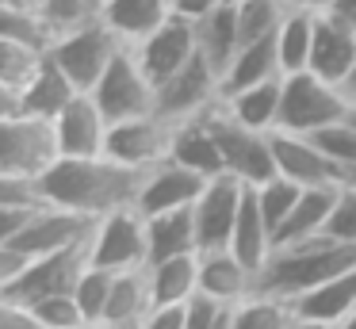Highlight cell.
<instances>
[{
  "instance_id": "cell-1",
  "label": "cell",
  "mask_w": 356,
  "mask_h": 329,
  "mask_svg": "<svg viewBox=\"0 0 356 329\" xmlns=\"http://www.w3.org/2000/svg\"><path fill=\"white\" fill-rule=\"evenodd\" d=\"M142 176L146 172L119 165L108 153L104 157H58L39 176V191L54 207L88 214V218H104L119 207H134Z\"/></svg>"
},
{
  "instance_id": "cell-2",
  "label": "cell",
  "mask_w": 356,
  "mask_h": 329,
  "mask_svg": "<svg viewBox=\"0 0 356 329\" xmlns=\"http://www.w3.org/2000/svg\"><path fill=\"white\" fill-rule=\"evenodd\" d=\"M348 268H356V241H337V237L322 234L299 245H280L257 275V291L295 303Z\"/></svg>"
},
{
  "instance_id": "cell-3",
  "label": "cell",
  "mask_w": 356,
  "mask_h": 329,
  "mask_svg": "<svg viewBox=\"0 0 356 329\" xmlns=\"http://www.w3.org/2000/svg\"><path fill=\"white\" fill-rule=\"evenodd\" d=\"M62 157L54 119L39 115H0V176L4 180H39Z\"/></svg>"
},
{
  "instance_id": "cell-4",
  "label": "cell",
  "mask_w": 356,
  "mask_h": 329,
  "mask_svg": "<svg viewBox=\"0 0 356 329\" xmlns=\"http://www.w3.org/2000/svg\"><path fill=\"white\" fill-rule=\"evenodd\" d=\"M353 104L345 99L341 84L310 73H287L284 77V99H280V122L276 130H295V134H318L322 127L348 119Z\"/></svg>"
},
{
  "instance_id": "cell-5",
  "label": "cell",
  "mask_w": 356,
  "mask_h": 329,
  "mask_svg": "<svg viewBox=\"0 0 356 329\" xmlns=\"http://www.w3.org/2000/svg\"><path fill=\"white\" fill-rule=\"evenodd\" d=\"M127 42H119V35L104 19H92L85 27H73L65 35H58L50 42V61L77 84L81 92H92L96 81L104 77V69L111 65L119 50Z\"/></svg>"
},
{
  "instance_id": "cell-6",
  "label": "cell",
  "mask_w": 356,
  "mask_h": 329,
  "mask_svg": "<svg viewBox=\"0 0 356 329\" xmlns=\"http://www.w3.org/2000/svg\"><path fill=\"white\" fill-rule=\"evenodd\" d=\"M92 99L100 104V111L108 115V122H123V119H138V115H154L157 111V84L146 77L138 54L131 46L111 58V65L104 69V77L96 81Z\"/></svg>"
},
{
  "instance_id": "cell-7",
  "label": "cell",
  "mask_w": 356,
  "mask_h": 329,
  "mask_svg": "<svg viewBox=\"0 0 356 329\" xmlns=\"http://www.w3.org/2000/svg\"><path fill=\"white\" fill-rule=\"evenodd\" d=\"M88 257H92L96 268H108V272L146 268L149 264L146 214L138 207H119V211L96 218L92 241H88Z\"/></svg>"
},
{
  "instance_id": "cell-8",
  "label": "cell",
  "mask_w": 356,
  "mask_h": 329,
  "mask_svg": "<svg viewBox=\"0 0 356 329\" xmlns=\"http://www.w3.org/2000/svg\"><path fill=\"white\" fill-rule=\"evenodd\" d=\"M88 241H92V234H88L85 241L70 245V249H58V252H47V257L27 260L24 272H19L12 283L0 287V298H12V303H39V298L73 291L77 280L85 275V268L92 264Z\"/></svg>"
},
{
  "instance_id": "cell-9",
  "label": "cell",
  "mask_w": 356,
  "mask_h": 329,
  "mask_svg": "<svg viewBox=\"0 0 356 329\" xmlns=\"http://www.w3.org/2000/svg\"><path fill=\"white\" fill-rule=\"evenodd\" d=\"M211 127L218 134V145H222V161L226 172L238 176L245 184H264L276 176V153H272V130H257L238 122L234 115L222 111V104L211 107Z\"/></svg>"
},
{
  "instance_id": "cell-10",
  "label": "cell",
  "mask_w": 356,
  "mask_h": 329,
  "mask_svg": "<svg viewBox=\"0 0 356 329\" xmlns=\"http://www.w3.org/2000/svg\"><path fill=\"white\" fill-rule=\"evenodd\" d=\"M218 99H222V73L203 58V50L180 73H172L165 84H157V115H165L169 122L195 119V115L211 111Z\"/></svg>"
},
{
  "instance_id": "cell-11",
  "label": "cell",
  "mask_w": 356,
  "mask_h": 329,
  "mask_svg": "<svg viewBox=\"0 0 356 329\" xmlns=\"http://www.w3.org/2000/svg\"><path fill=\"white\" fill-rule=\"evenodd\" d=\"M172 130L177 122H169L165 115H138V119H123L111 122L108 130V157L119 161L127 168H138V172H149L154 165L169 161L172 150Z\"/></svg>"
},
{
  "instance_id": "cell-12",
  "label": "cell",
  "mask_w": 356,
  "mask_h": 329,
  "mask_svg": "<svg viewBox=\"0 0 356 329\" xmlns=\"http://www.w3.org/2000/svg\"><path fill=\"white\" fill-rule=\"evenodd\" d=\"M245 180L230 172H218L207 180L203 195L192 203L195 214V241H200V252L207 249H230V237L234 226H238V211H241V199H245Z\"/></svg>"
},
{
  "instance_id": "cell-13",
  "label": "cell",
  "mask_w": 356,
  "mask_h": 329,
  "mask_svg": "<svg viewBox=\"0 0 356 329\" xmlns=\"http://www.w3.org/2000/svg\"><path fill=\"white\" fill-rule=\"evenodd\" d=\"M131 50L138 54V61H142L149 81L165 84L192 58H200V23L184 19V15H169L154 35H146L138 46H131Z\"/></svg>"
},
{
  "instance_id": "cell-14",
  "label": "cell",
  "mask_w": 356,
  "mask_h": 329,
  "mask_svg": "<svg viewBox=\"0 0 356 329\" xmlns=\"http://www.w3.org/2000/svg\"><path fill=\"white\" fill-rule=\"evenodd\" d=\"M92 226H96V218H88V214L47 203L24 234L8 237V241H0V245L24 252L27 260H35V257H47V252H58V249H70V245L85 241V237L92 234Z\"/></svg>"
},
{
  "instance_id": "cell-15",
  "label": "cell",
  "mask_w": 356,
  "mask_h": 329,
  "mask_svg": "<svg viewBox=\"0 0 356 329\" xmlns=\"http://www.w3.org/2000/svg\"><path fill=\"white\" fill-rule=\"evenodd\" d=\"M272 153H276V172L302 184V188H337L341 184V168L325 157L314 134L272 130Z\"/></svg>"
},
{
  "instance_id": "cell-16",
  "label": "cell",
  "mask_w": 356,
  "mask_h": 329,
  "mask_svg": "<svg viewBox=\"0 0 356 329\" xmlns=\"http://www.w3.org/2000/svg\"><path fill=\"white\" fill-rule=\"evenodd\" d=\"M211 176L195 172V168L180 165V161H161V165H154L146 176H142V188H138V199H134V207H138L142 214H161V211H180V207H192L195 199L203 195V188H207Z\"/></svg>"
},
{
  "instance_id": "cell-17",
  "label": "cell",
  "mask_w": 356,
  "mask_h": 329,
  "mask_svg": "<svg viewBox=\"0 0 356 329\" xmlns=\"http://www.w3.org/2000/svg\"><path fill=\"white\" fill-rule=\"evenodd\" d=\"M54 130H58L62 157H104L111 122L92 99V92H77L54 119Z\"/></svg>"
},
{
  "instance_id": "cell-18",
  "label": "cell",
  "mask_w": 356,
  "mask_h": 329,
  "mask_svg": "<svg viewBox=\"0 0 356 329\" xmlns=\"http://www.w3.org/2000/svg\"><path fill=\"white\" fill-rule=\"evenodd\" d=\"M257 291V272L234 249H207L200 252V295L222 306H238Z\"/></svg>"
},
{
  "instance_id": "cell-19",
  "label": "cell",
  "mask_w": 356,
  "mask_h": 329,
  "mask_svg": "<svg viewBox=\"0 0 356 329\" xmlns=\"http://www.w3.org/2000/svg\"><path fill=\"white\" fill-rule=\"evenodd\" d=\"M77 92L81 88L54 65V61H50V54H47L42 69L31 77V84H27L19 96H4V99H0V115L27 111V115H39V119H58V115H62V107L70 104Z\"/></svg>"
},
{
  "instance_id": "cell-20",
  "label": "cell",
  "mask_w": 356,
  "mask_h": 329,
  "mask_svg": "<svg viewBox=\"0 0 356 329\" xmlns=\"http://www.w3.org/2000/svg\"><path fill=\"white\" fill-rule=\"evenodd\" d=\"M356 65V31L337 23L333 15L318 12L314 23V46H310V73L341 84Z\"/></svg>"
},
{
  "instance_id": "cell-21",
  "label": "cell",
  "mask_w": 356,
  "mask_h": 329,
  "mask_svg": "<svg viewBox=\"0 0 356 329\" xmlns=\"http://www.w3.org/2000/svg\"><path fill=\"white\" fill-rule=\"evenodd\" d=\"M169 157L180 161V165H188V168H195V172H203V176L226 172L222 145H218V134H215V127H211V111L177 122Z\"/></svg>"
},
{
  "instance_id": "cell-22",
  "label": "cell",
  "mask_w": 356,
  "mask_h": 329,
  "mask_svg": "<svg viewBox=\"0 0 356 329\" xmlns=\"http://www.w3.org/2000/svg\"><path fill=\"white\" fill-rule=\"evenodd\" d=\"M154 306H184L200 295V252H177L146 264Z\"/></svg>"
},
{
  "instance_id": "cell-23",
  "label": "cell",
  "mask_w": 356,
  "mask_h": 329,
  "mask_svg": "<svg viewBox=\"0 0 356 329\" xmlns=\"http://www.w3.org/2000/svg\"><path fill=\"white\" fill-rule=\"evenodd\" d=\"M169 15H172L169 0H104V15H100V19L119 35V42L138 46L142 38L154 35Z\"/></svg>"
},
{
  "instance_id": "cell-24",
  "label": "cell",
  "mask_w": 356,
  "mask_h": 329,
  "mask_svg": "<svg viewBox=\"0 0 356 329\" xmlns=\"http://www.w3.org/2000/svg\"><path fill=\"white\" fill-rule=\"evenodd\" d=\"M276 77H284L276 35L253 38V42L241 46V50L234 54V61L226 65V73H222V96H226V92H238V88H249V84H261V81H276Z\"/></svg>"
},
{
  "instance_id": "cell-25",
  "label": "cell",
  "mask_w": 356,
  "mask_h": 329,
  "mask_svg": "<svg viewBox=\"0 0 356 329\" xmlns=\"http://www.w3.org/2000/svg\"><path fill=\"white\" fill-rule=\"evenodd\" d=\"M230 249L261 275V268L268 264V257L276 252V237H272L268 222L261 214V203H257V191L253 184L245 188V199H241V211H238V226H234V237H230Z\"/></svg>"
},
{
  "instance_id": "cell-26",
  "label": "cell",
  "mask_w": 356,
  "mask_h": 329,
  "mask_svg": "<svg viewBox=\"0 0 356 329\" xmlns=\"http://www.w3.org/2000/svg\"><path fill=\"white\" fill-rule=\"evenodd\" d=\"M337 188H302V195L291 207L287 222L276 230V249L280 245H299V241H310V237H322L325 222L333 214V203H337Z\"/></svg>"
},
{
  "instance_id": "cell-27",
  "label": "cell",
  "mask_w": 356,
  "mask_h": 329,
  "mask_svg": "<svg viewBox=\"0 0 356 329\" xmlns=\"http://www.w3.org/2000/svg\"><path fill=\"white\" fill-rule=\"evenodd\" d=\"M280 99H284V77L276 81H261V84H249V88L238 92H226L218 104H222L226 115H234L238 122L257 130H276L280 122Z\"/></svg>"
},
{
  "instance_id": "cell-28",
  "label": "cell",
  "mask_w": 356,
  "mask_h": 329,
  "mask_svg": "<svg viewBox=\"0 0 356 329\" xmlns=\"http://www.w3.org/2000/svg\"><path fill=\"white\" fill-rule=\"evenodd\" d=\"M154 310V295H149V275L146 268H131V272L115 275V287H111L108 310H104L100 321L115 329H142L146 314Z\"/></svg>"
},
{
  "instance_id": "cell-29",
  "label": "cell",
  "mask_w": 356,
  "mask_h": 329,
  "mask_svg": "<svg viewBox=\"0 0 356 329\" xmlns=\"http://www.w3.org/2000/svg\"><path fill=\"white\" fill-rule=\"evenodd\" d=\"M295 314H307V318H318V321H345L348 314L356 310V268H348V272L333 275V280H325L322 287L307 291L302 298H295Z\"/></svg>"
},
{
  "instance_id": "cell-30",
  "label": "cell",
  "mask_w": 356,
  "mask_h": 329,
  "mask_svg": "<svg viewBox=\"0 0 356 329\" xmlns=\"http://www.w3.org/2000/svg\"><path fill=\"white\" fill-rule=\"evenodd\" d=\"M146 230H149V260L177 257V252H200L192 207L149 214V218H146Z\"/></svg>"
},
{
  "instance_id": "cell-31",
  "label": "cell",
  "mask_w": 356,
  "mask_h": 329,
  "mask_svg": "<svg viewBox=\"0 0 356 329\" xmlns=\"http://www.w3.org/2000/svg\"><path fill=\"white\" fill-rule=\"evenodd\" d=\"M314 23H318V12H307V8H287L284 23H280V31H276V46H280V65H284V77L310 69Z\"/></svg>"
},
{
  "instance_id": "cell-32",
  "label": "cell",
  "mask_w": 356,
  "mask_h": 329,
  "mask_svg": "<svg viewBox=\"0 0 356 329\" xmlns=\"http://www.w3.org/2000/svg\"><path fill=\"white\" fill-rule=\"evenodd\" d=\"M200 50L218 73H226V65L234 61V54L241 50V31H238V12L234 4H222L200 19Z\"/></svg>"
},
{
  "instance_id": "cell-33",
  "label": "cell",
  "mask_w": 356,
  "mask_h": 329,
  "mask_svg": "<svg viewBox=\"0 0 356 329\" xmlns=\"http://www.w3.org/2000/svg\"><path fill=\"white\" fill-rule=\"evenodd\" d=\"M50 50H39L31 42L19 38H0V99L4 96H19L31 84V77L42 69Z\"/></svg>"
},
{
  "instance_id": "cell-34",
  "label": "cell",
  "mask_w": 356,
  "mask_h": 329,
  "mask_svg": "<svg viewBox=\"0 0 356 329\" xmlns=\"http://www.w3.org/2000/svg\"><path fill=\"white\" fill-rule=\"evenodd\" d=\"M295 306L287 298L264 295V291H253L245 303L234 306L230 314V329H287Z\"/></svg>"
},
{
  "instance_id": "cell-35",
  "label": "cell",
  "mask_w": 356,
  "mask_h": 329,
  "mask_svg": "<svg viewBox=\"0 0 356 329\" xmlns=\"http://www.w3.org/2000/svg\"><path fill=\"white\" fill-rule=\"evenodd\" d=\"M291 0H238L234 12H238V31H241V46L253 42V38L276 35L280 23H284Z\"/></svg>"
},
{
  "instance_id": "cell-36",
  "label": "cell",
  "mask_w": 356,
  "mask_h": 329,
  "mask_svg": "<svg viewBox=\"0 0 356 329\" xmlns=\"http://www.w3.org/2000/svg\"><path fill=\"white\" fill-rule=\"evenodd\" d=\"M257 203H261V214H264V222H268V230H272V237H276V230L287 222V214H291V207L299 203V195H302V184H295V180H287V176H272V180H264V184H257Z\"/></svg>"
},
{
  "instance_id": "cell-37",
  "label": "cell",
  "mask_w": 356,
  "mask_h": 329,
  "mask_svg": "<svg viewBox=\"0 0 356 329\" xmlns=\"http://www.w3.org/2000/svg\"><path fill=\"white\" fill-rule=\"evenodd\" d=\"M115 275H119V272H108V268L88 264L85 275L77 280L73 295H77L81 310L88 314V321H100V318H104V310H108V298H111V287H115Z\"/></svg>"
},
{
  "instance_id": "cell-38",
  "label": "cell",
  "mask_w": 356,
  "mask_h": 329,
  "mask_svg": "<svg viewBox=\"0 0 356 329\" xmlns=\"http://www.w3.org/2000/svg\"><path fill=\"white\" fill-rule=\"evenodd\" d=\"M42 15L54 27V35H65L73 27L100 19L104 15V0H42Z\"/></svg>"
},
{
  "instance_id": "cell-39",
  "label": "cell",
  "mask_w": 356,
  "mask_h": 329,
  "mask_svg": "<svg viewBox=\"0 0 356 329\" xmlns=\"http://www.w3.org/2000/svg\"><path fill=\"white\" fill-rule=\"evenodd\" d=\"M314 142L325 150V157L341 168V176L356 168V122L353 119H341L333 127H322L314 134Z\"/></svg>"
},
{
  "instance_id": "cell-40",
  "label": "cell",
  "mask_w": 356,
  "mask_h": 329,
  "mask_svg": "<svg viewBox=\"0 0 356 329\" xmlns=\"http://www.w3.org/2000/svg\"><path fill=\"white\" fill-rule=\"evenodd\" d=\"M27 306H31V310L39 314L50 329H77V326H85V321H88V314L81 310V303H77V295H73V291L39 298V303H27Z\"/></svg>"
},
{
  "instance_id": "cell-41",
  "label": "cell",
  "mask_w": 356,
  "mask_h": 329,
  "mask_svg": "<svg viewBox=\"0 0 356 329\" xmlns=\"http://www.w3.org/2000/svg\"><path fill=\"white\" fill-rule=\"evenodd\" d=\"M325 234L337 241H356V184H341L333 214L325 222Z\"/></svg>"
},
{
  "instance_id": "cell-42",
  "label": "cell",
  "mask_w": 356,
  "mask_h": 329,
  "mask_svg": "<svg viewBox=\"0 0 356 329\" xmlns=\"http://www.w3.org/2000/svg\"><path fill=\"white\" fill-rule=\"evenodd\" d=\"M230 314H234V306H222L207 295H195L188 303L184 329H230Z\"/></svg>"
},
{
  "instance_id": "cell-43",
  "label": "cell",
  "mask_w": 356,
  "mask_h": 329,
  "mask_svg": "<svg viewBox=\"0 0 356 329\" xmlns=\"http://www.w3.org/2000/svg\"><path fill=\"white\" fill-rule=\"evenodd\" d=\"M0 329H50L27 303H12L0 298Z\"/></svg>"
},
{
  "instance_id": "cell-44",
  "label": "cell",
  "mask_w": 356,
  "mask_h": 329,
  "mask_svg": "<svg viewBox=\"0 0 356 329\" xmlns=\"http://www.w3.org/2000/svg\"><path fill=\"white\" fill-rule=\"evenodd\" d=\"M188 318V303L184 306H154L142 321V329H184Z\"/></svg>"
},
{
  "instance_id": "cell-45",
  "label": "cell",
  "mask_w": 356,
  "mask_h": 329,
  "mask_svg": "<svg viewBox=\"0 0 356 329\" xmlns=\"http://www.w3.org/2000/svg\"><path fill=\"white\" fill-rule=\"evenodd\" d=\"M169 4H172V15H184V19L200 23V19H207L215 8H222L226 0H169Z\"/></svg>"
},
{
  "instance_id": "cell-46",
  "label": "cell",
  "mask_w": 356,
  "mask_h": 329,
  "mask_svg": "<svg viewBox=\"0 0 356 329\" xmlns=\"http://www.w3.org/2000/svg\"><path fill=\"white\" fill-rule=\"evenodd\" d=\"M325 15H333L337 23H345V27L356 31V0H333V4L325 8Z\"/></svg>"
},
{
  "instance_id": "cell-47",
  "label": "cell",
  "mask_w": 356,
  "mask_h": 329,
  "mask_svg": "<svg viewBox=\"0 0 356 329\" xmlns=\"http://www.w3.org/2000/svg\"><path fill=\"white\" fill-rule=\"evenodd\" d=\"M287 329H337L333 321H318V318H307V314H291Z\"/></svg>"
},
{
  "instance_id": "cell-48",
  "label": "cell",
  "mask_w": 356,
  "mask_h": 329,
  "mask_svg": "<svg viewBox=\"0 0 356 329\" xmlns=\"http://www.w3.org/2000/svg\"><path fill=\"white\" fill-rule=\"evenodd\" d=\"M341 92H345V99L356 107V65H353V73H348L345 81H341Z\"/></svg>"
},
{
  "instance_id": "cell-49",
  "label": "cell",
  "mask_w": 356,
  "mask_h": 329,
  "mask_svg": "<svg viewBox=\"0 0 356 329\" xmlns=\"http://www.w3.org/2000/svg\"><path fill=\"white\" fill-rule=\"evenodd\" d=\"M333 0H291V8H307V12H325Z\"/></svg>"
},
{
  "instance_id": "cell-50",
  "label": "cell",
  "mask_w": 356,
  "mask_h": 329,
  "mask_svg": "<svg viewBox=\"0 0 356 329\" xmlns=\"http://www.w3.org/2000/svg\"><path fill=\"white\" fill-rule=\"evenodd\" d=\"M77 329H115V326H108V321H85V326H77Z\"/></svg>"
},
{
  "instance_id": "cell-51",
  "label": "cell",
  "mask_w": 356,
  "mask_h": 329,
  "mask_svg": "<svg viewBox=\"0 0 356 329\" xmlns=\"http://www.w3.org/2000/svg\"><path fill=\"white\" fill-rule=\"evenodd\" d=\"M337 329H356V310H353V314H348V318H345V321H337Z\"/></svg>"
},
{
  "instance_id": "cell-52",
  "label": "cell",
  "mask_w": 356,
  "mask_h": 329,
  "mask_svg": "<svg viewBox=\"0 0 356 329\" xmlns=\"http://www.w3.org/2000/svg\"><path fill=\"white\" fill-rule=\"evenodd\" d=\"M12 4H27V8H42V0H12Z\"/></svg>"
},
{
  "instance_id": "cell-53",
  "label": "cell",
  "mask_w": 356,
  "mask_h": 329,
  "mask_svg": "<svg viewBox=\"0 0 356 329\" xmlns=\"http://www.w3.org/2000/svg\"><path fill=\"white\" fill-rule=\"evenodd\" d=\"M348 119H353V122H356V107H353V111H348Z\"/></svg>"
},
{
  "instance_id": "cell-54",
  "label": "cell",
  "mask_w": 356,
  "mask_h": 329,
  "mask_svg": "<svg viewBox=\"0 0 356 329\" xmlns=\"http://www.w3.org/2000/svg\"><path fill=\"white\" fill-rule=\"evenodd\" d=\"M226 4H238V0H226Z\"/></svg>"
}]
</instances>
